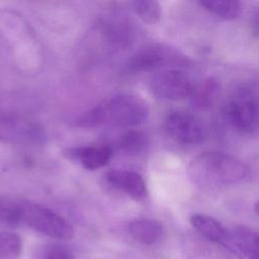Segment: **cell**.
<instances>
[{"instance_id":"3957f363","label":"cell","mask_w":259,"mask_h":259,"mask_svg":"<svg viewBox=\"0 0 259 259\" xmlns=\"http://www.w3.org/2000/svg\"><path fill=\"white\" fill-rule=\"evenodd\" d=\"M21 223L32 230L57 240H69L74 236L73 226L53 209L31 201H19Z\"/></svg>"},{"instance_id":"2e32d148","label":"cell","mask_w":259,"mask_h":259,"mask_svg":"<svg viewBox=\"0 0 259 259\" xmlns=\"http://www.w3.org/2000/svg\"><path fill=\"white\" fill-rule=\"evenodd\" d=\"M148 146V136L145 133L136 130L124 133L117 143L118 149L127 155H140L147 150Z\"/></svg>"},{"instance_id":"6da1fadb","label":"cell","mask_w":259,"mask_h":259,"mask_svg":"<svg viewBox=\"0 0 259 259\" xmlns=\"http://www.w3.org/2000/svg\"><path fill=\"white\" fill-rule=\"evenodd\" d=\"M149 107L144 99L133 94H116L108 97L79 116L76 123L80 127L135 126L145 122Z\"/></svg>"},{"instance_id":"44dd1931","label":"cell","mask_w":259,"mask_h":259,"mask_svg":"<svg viewBox=\"0 0 259 259\" xmlns=\"http://www.w3.org/2000/svg\"><path fill=\"white\" fill-rule=\"evenodd\" d=\"M33 259H75V256L67 246L50 243L39 246L33 253Z\"/></svg>"},{"instance_id":"9c48e42d","label":"cell","mask_w":259,"mask_h":259,"mask_svg":"<svg viewBox=\"0 0 259 259\" xmlns=\"http://www.w3.org/2000/svg\"><path fill=\"white\" fill-rule=\"evenodd\" d=\"M107 183L131 198L142 201L148 196L147 184L143 176L132 170L112 169L105 174Z\"/></svg>"},{"instance_id":"5b68a950","label":"cell","mask_w":259,"mask_h":259,"mask_svg":"<svg viewBox=\"0 0 259 259\" xmlns=\"http://www.w3.org/2000/svg\"><path fill=\"white\" fill-rule=\"evenodd\" d=\"M225 115L233 127L252 133L258 124V100L249 87L237 88L225 105Z\"/></svg>"},{"instance_id":"4fadbf2b","label":"cell","mask_w":259,"mask_h":259,"mask_svg":"<svg viewBox=\"0 0 259 259\" xmlns=\"http://www.w3.org/2000/svg\"><path fill=\"white\" fill-rule=\"evenodd\" d=\"M128 235L143 245H153L158 242L163 235L162 225L152 219H136L126 226Z\"/></svg>"},{"instance_id":"52a82bcc","label":"cell","mask_w":259,"mask_h":259,"mask_svg":"<svg viewBox=\"0 0 259 259\" xmlns=\"http://www.w3.org/2000/svg\"><path fill=\"white\" fill-rule=\"evenodd\" d=\"M149 88L157 98L177 101L190 96L193 84L180 69H165L151 77Z\"/></svg>"},{"instance_id":"d6986e66","label":"cell","mask_w":259,"mask_h":259,"mask_svg":"<svg viewBox=\"0 0 259 259\" xmlns=\"http://www.w3.org/2000/svg\"><path fill=\"white\" fill-rule=\"evenodd\" d=\"M22 251L21 238L7 231H0V259H18Z\"/></svg>"},{"instance_id":"8fae6325","label":"cell","mask_w":259,"mask_h":259,"mask_svg":"<svg viewBox=\"0 0 259 259\" xmlns=\"http://www.w3.org/2000/svg\"><path fill=\"white\" fill-rule=\"evenodd\" d=\"M190 224L206 241L230 249L229 230L215 219L202 213H194L190 217Z\"/></svg>"},{"instance_id":"ac0fdd59","label":"cell","mask_w":259,"mask_h":259,"mask_svg":"<svg viewBox=\"0 0 259 259\" xmlns=\"http://www.w3.org/2000/svg\"><path fill=\"white\" fill-rule=\"evenodd\" d=\"M135 13L146 23L155 24L159 22L162 15V8L158 1L138 0L131 2Z\"/></svg>"},{"instance_id":"277c9868","label":"cell","mask_w":259,"mask_h":259,"mask_svg":"<svg viewBox=\"0 0 259 259\" xmlns=\"http://www.w3.org/2000/svg\"><path fill=\"white\" fill-rule=\"evenodd\" d=\"M187 63V58L174 48L165 45H150L132 56L127 69L131 72H149L158 69H178Z\"/></svg>"},{"instance_id":"5bb4252c","label":"cell","mask_w":259,"mask_h":259,"mask_svg":"<svg viewBox=\"0 0 259 259\" xmlns=\"http://www.w3.org/2000/svg\"><path fill=\"white\" fill-rule=\"evenodd\" d=\"M220 83L213 78L203 80L192 88L190 97L192 103L199 108H206L212 105L220 93Z\"/></svg>"},{"instance_id":"7a4b0ae2","label":"cell","mask_w":259,"mask_h":259,"mask_svg":"<svg viewBox=\"0 0 259 259\" xmlns=\"http://www.w3.org/2000/svg\"><path fill=\"white\" fill-rule=\"evenodd\" d=\"M187 174L201 187L218 188L245 182L250 177V169L234 156L211 151L194 157L187 166Z\"/></svg>"},{"instance_id":"9a60e30c","label":"cell","mask_w":259,"mask_h":259,"mask_svg":"<svg viewBox=\"0 0 259 259\" xmlns=\"http://www.w3.org/2000/svg\"><path fill=\"white\" fill-rule=\"evenodd\" d=\"M209 242V241H208ZM210 245L195 246L186 254L189 259H242L237 252L232 251L222 245L209 242Z\"/></svg>"},{"instance_id":"7c38bea8","label":"cell","mask_w":259,"mask_h":259,"mask_svg":"<svg viewBox=\"0 0 259 259\" xmlns=\"http://www.w3.org/2000/svg\"><path fill=\"white\" fill-rule=\"evenodd\" d=\"M231 250L239 251L248 259H258V234L252 228L239 225L229 231Z\"/></svg>"},{"instance_id":"ba28073f","label":"cell","mask_w":259,"mask_h":259,"mask_svg":"<svg viewBox=\"0 0 259 259\" xmlns=\"http://www.w3.org/2000/svg\"><path fill=\"white\" fill-rule=\"evenodd\" d=\"M167 135L182 145H196L205 138V127L201 120L190 112L176 110L170 112L164 121Z\"/></svg>"},{"instance_id":"ffe728a7","label":"cell","mask_w":259,"mask_h":259,"mask_svg":"<svg viewBox=\"0 0 259 259\" xmlns=\"http://www.w3.org/2000/svg\"><path fill=\"white\" fill-rule=\"evenodd\" d=\"M0 222L14 227L21 224L20 202L10 197H0Z\"/></svg>"},{"instance_id":"e0dca14e","label":"cell","mask_w":259,"mask_h":259,"mask_svg":"<svg viewBox=\"0 0 259 259\" xmlns=\"http://www.w3.org/2000/svg\"><path fill=\"white\" fill-rule=\"evenodd\" d=\"M198 3L207 11L224 19H234L241 12V3L235 0H201Z\"/></svg>"},{"instance_id":"30bf717a","label":"cell","mask_w":259,"mask_h":259,"mask_svg":"<svg viewBox=\"0 0 259 259\" xmlns=\"http://www.w3.org/2000/svg\"><path fill=\"white\" fill-rule=\"evenodd\" d=\"M113 150L108 145L83 146L68 148L64 156L70 160L78 161L87 170H97L105 166L112 158Z\"/></svg>"},{"instance_id":"8992f818","label":"cell","mask_w":259,"mask_h":259,"mask_svg":"<svg viewBox=\"0 0 259 259\" xmlns=\"http://www.w3.org/2000/svg\"><path fill=\"white\" fill-rule=\"evenodd\" d=\"M0 140L18 145H38L46 140V132L34 120L0 109Z\"/></svg>"}]
</instances>
